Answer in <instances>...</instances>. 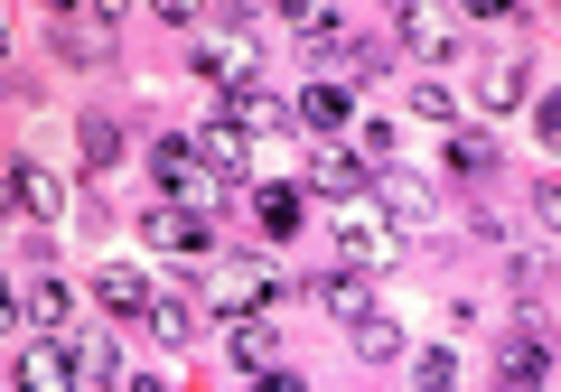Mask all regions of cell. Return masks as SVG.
<instances>
[{"instance_id":"24","label":"cell","mask_w":561,"mask_h":392,"mask_svg":"<svg viewBox=\"0 0 561 392\" xmlns=\"http://www.w3.org/2000/svg\"><path fill=\"white\" fill-rule=\"evenodd\" d=\"M346 346H356L365 365H393V355H402V327H393V318H383V309H365L356 327H346Z\"/></svg>"},{"instance_id":"4","label":"cell","mask_w":561,"mask_h":392,"mask_svg":"<svg viewBox=\"0 0 561 392\" xmlns=\"http://www.w3.org/2000/svg\"><path fill=\"white\" fill-rule=\"evenodd\" d=\"M206 299H216L225 318H272V309H280V280L262 272V262H216V280H206Z\"/></svg>"},{"instance_id":"31","label":"cell","mask_w":561,"mask_h":392,"mask_svg":"<svg viewBox=\"0 0 561 392\" xmlns=\"http://www.w3.org/2000/svg\"><path fill=\"white\" fill-rule=\"evenodd\" d=\"M253 392H309V383H300L290 365H272V373H253Z\"/></svg>"},{"instance_id":"3","label":"cell","mask_w":561,"mask_h":392,"mask_svg":"<svg viewBox=\"0 0 561 392\" xmlns=\"http://www.w3.org/2000/svg\"><path fill=\"white\" fill-rule=\"evenodd\" d=\"M365 196H375V216L393 224V234H421V224L440 216V187H431L421 169H375V187H365Z\"/></svg>"},{"instance_id":"2","label":"cell","mask_w":561,"mask_h":392,"mask_svg":"<svg viewBox=\"0 0 561 392\" xmlns=\"http://www.w3.org/2000/svg\"><path fill=\"white\" fill-rule=\"evenodd\" d=\"M0 206H10L28 234H47V224L66 216V177L38 169V159H10V169H0Z\"/></svg>"},{"instance_id":"1","label":"cell","mask_w":561,"mask_h":392,"mask_svg":"<svg viewBox=\"0 0 561 392\" xmlns=\"http://www.w3.org/2000/svg\"><path fill=\"white\" fill-rule=\"evenodd\" d=\"M328 234H337L346 272H393L402 262V234L375 216V196H337V206H328Z\"/></svg>"},{"instance_id":"33","label":"cell","mask_w":561,"mask_h":392,"mask_svg":"<svg viewBox=\"0 0 561 392\" xmlns=\"http://www.w3.org/2000/svg\"><path fill=\"white\" fill-rule=\"evenodd\" d=\"M122 392H169V383H150V373H140V383H122Z\"/></svg>"},{"instance_id":"17","label":"cell","mask_w":561,"mask_h":392,"mask_svg":"<svg viewBox=\"0 0 561 392\" xmlns=\"http://www.w3.org/2000/svg\"><path fill=\"white\" fill-rule=\"evenodd\" d=\"M225 355H234L243 373H272V365H280V327H272V318H234V336H225Z\"/></svg>"},{"instance_id":"23","label":"cell","mask_w":561,"mask_h":392,"mask_svg":"<svg viewBox=\"0 0 561 392\" xmlns=\"http://www.w3.org/2000/svg\"><path fill=\"white\" fill-rule=\"evenodd\" d=\"M94 299H103V309H122V318H140V309H150V280H140L131 262H113V272H94Z\"/></svg>"},{"instance_id":"22","label":"cell","mask_w":561,"mask_h":392,"mask_svg":"<svg viewBox=\"0 0 561 392\" xmlns=\"http://www.w3.org/2000/svg\"><path fill=\"white\" fill-rule=\"evenodd\" d=\"M440 169L478 187V177H496V140H486V131H449V159H440Z\"/></svg>"},{"instance_id":"30","label":"cell","mask_w":561,"mask_h":392,"mask_svg":"<svg viewBox=\"0 0 561 392\" xmlns=\"http://www.w3.org/2000/svg\"><path fill=\"white\" fill-rule=\"evenodd\" d=\"M356 150L375 159V169H393V122H356Z\"/></svg>"},{"instance_id":"10","label":"cell","mask_w":561,"mask_h":392,"mask_svg":"<svg viewBox=\"0 0 561 392\" xmlns=\"http://www.w3.org/2000/svg\"><path fill=\"white\" fill-rule=\"evenodd\" d=\"M197 169L216 177V187H243V177H253V140H243L234 122H206L197 131Z\"/></svg>"},{"instance_id":"26","label":"cell","mask_w":561,"mask_h":392,"mask_svg":"<svg viewBox=\"0 0 561 392\" xmlns=\"http://www.w3.org/2000/svg\"><path fill=\"white\" fill-rule=\"evenodd\" d=\"M113 159H122V131H113L103 113H84V177H103Z\"/></svg>"},{"instance_id":"34","label":"cell","mask_w":561,"mask_h":392,"mask_svg":"<svg viewBox=\"0 0 561 392\" xmlns=\"http://www.w3.org/2000/svg\"><path fill=\"white\" fill-rule=\"evenodd\" d=\"M0 57H10V20H0Z\"/></svg>"},{"instance_id":"21","label":"cell","mask_w":561,"mask_h":392,"mask_svg":"<svg viewBox=\"0 0 561 392\" xmlns=\"http://www.w3.org/2000/svg\"><path fill=\"white\" fill-rule=\"evenodd\" d=\"M524 94H534V76H524L515 57H496V66L478 76V103H486V113H524Z\"/></svg>"},{"instance_id":"5","label":"cell","mask_w":561,"mask_h":392,"mask_svg":"<svg viewBox=\"0 0 561 392\" xmlns=\"http://www.w3.org/2000/svg\"><path fill=\"white\" fill-rule=\"evenodd\" d=\"M393 47H412V57L449 66V57H459V10H440V0H412V10H393Z\"/></svg>"},{"instance_id":"19","label":"cell","mask_w":561,"mask_h":392,"mask_svg":"<svg viewBox=\"0 0 561 392\" xmlns=\"http://www.w3.org/2000/svg\"><path fill=\"white\" fill-rule=\"evenodd\" d=\"M309 187H319V196H365V187H375V169L346 159V150H319V159H309Z\"/></svg>"},{"instance_id":"6","label":"cell","mask_w":561,"mask_h":392,"mask_svg":"<svg viewBox=\"0 0 561 392\" xmlns=\"http://www.w3.org/2000/svg\"><path fill=\"white\" fill-rule=\"evenodd\" d=\"M150 177H160V206H206V187H216V177L197 169V140H150Z\"/></svg>"},{"instance_id":"35","label":"cell","mask_w":561,"mask_h":392,"mask_svg":"<svg viewBox=\"0 0 561 392\" xmlns=\"http://www.w3.org/2000/svg\"><path fill=\"white\" fill-rule=\"evenodd\" d=\"M542 392H552V383H542Z\"/></svg>"},{"instance_id":"16","label":"cell","mask_w":561,"mask_h":392,"mask_svg":"<svg viewBox=\"0 0 561 392\" xmlns=\"http://www.w3.org/2000/svg\"><path fill=\"white\" fill-rule=\"evenodd\" d=\"M66 365H76V392H113L122 383V355H113V336H103V327H84L76 346H66Z\"/></svg>"},{"instance_id":"8","label":"cell","mask_w":561,"mask_h":392,"mask_svg":"<svg viewBox=\"0 0 561 392\" xmlns=\"http://www.w3.org/2000/svg\"><path fill=\"white\" fill-rule=\"evenodd\" d=\"M140 234L160 243V253H179V262H206L216 216H206V206H150V216H140Z\"/></svg>"},{"instance_id":"32","label":"cell","mask_w":561,"mask_h":392,"mask_svg":"<svg viewBox=\"0 0 561 392\" xmlns=\"http://www.w3.org/2000/svg\"><path fill=\"white\" fill-rule=\"evenodd\" d=\"M10 318H20V299H10V280H0V327H10Z\"/></svg>"},{"instance_id":"25","label":"cell","mask_w":561,"mask_h":392,"mask_svg":"<svg viewBox=\"0 0 561 392\" xmlns=\"http://www.w3.org/2000/svg\"><path fill=\"white\" fill-rule=\"evenodd\" d=\"M20 309L38 318V327H66V318H76V290H66V280H38V290H28Z\"/></svg>"},{"instance_id":"11","label":"cell","mask_w":561,"mask_h":392,"mask_svg":"<svg viewBox=\"0 0 561 392\" xmlns=\"http://www.w3.org/2000/svg\"><path fill=\"white\" fill-rule=\"evenodd\" d=\"M290 122H300V131H346V122H356V84H346V76H319L300 103H290Z\"/></svg>"},{"instance_id":"12","label":"cell","mask_w":561,"mask_h":392,"mask_svg":"<svg viewBox=\"0 0 561 392\" xmlns=\"http://www.w3.org/2000/svg\"><path fill=\"white\" fill-rule=\"evenodd\" d=\"M496 383H505V392H542V383H552V336H542V327L505 336V365H496Z\"/></svg>"},{"instance_id":"20","label":"cell","mask_w":561,"mask_h":392,"mask_svg":"<svg viewBox=\"0 0 561 392\" xmlns=\"http://www.w3.org/2000/svg\"><path fill=\"white\" fill-rule=\"evenodd\" d=\"M253 216H262V234H272V243H290V234L309 224V196H300V187H262Z\"/></svg>"},{"instance_id":"9","label":"cell","mask_w":561,"mask_h":392,"mask_svg":"<svg viewBox=\"0 0 561 392\" xmlns=\"http://www.w3.org/2000/svg\"><path fill=\"white\" fill-rule=\"evenodd\" d=\"M216 122H234L243 140H280V131H300V122H290V103L262 94V84H243V94H216Z\"/></svg>"},{"instance_id":"7","label":"cell","mask_w":561,"mask_h":392,"mask_svg":"<svg viewBox=\"0 0 561 392\" xmlns=\"http://www.w3.org/2000/svg\"><path fill=\"white\" fill-rule=\"evenodd\" d=\"M113 20H122V10H57L47 47H57L66 66H103V57H113Z\"/></svg>"},{"instance_id":"13","label":"cell","mask_w":561,"mask_h":392,"mask_svg":"<svg viewBox=\"0 0 561 392\" xmlns=\"http://www.w3.org/2000/svg\"><path fill=\"white\" fill-rule=\"evenodd\" d=\"M197 76H206V84H225V94H243V84H253V38H243V28H225V38H197Z\"/></svg>"},{"instance_id":"14","label":"cell","mask_w":561,"mask_h":392,"mask_svg":"<svg viewBox=\"0 0 561 392\" xmlns=\"http://www.w3.org/2000/svg\"><path fill=\"white\" fill-rule=\"evenodd\" d=\"M10 383H20V392H76V365H66L57 336H38V346L10 355Z\"/></svg>"},{"instance_id":"15","label":"cell","mask_w":561,"mask_h":392,"mask_svg":"<svg viewBox=\"0 0 561 392\" xmlns=\"http://www.w3.org/2000/svg\"><path fill=\"white\" fill-rule=\"evenodd\" d=\"M140 327L160 336V346H197L206 309H197V299H179V290H150V309H140Z\"/></svg>"},{"instance_id":"29","label":"cell","mask_w":561,"mask_h":392,"mask_svg":"<svg viewBox=\"0 0 561 392\" xmlns=\"http://www.w3.org/2000/svg\"><path fill=\"white\" fill-rule=\"evenodd\" d=\"M412 392H459V373H449V355H440V346L412 355Z\"/></svg>"},{"instance_id":"18","label":"cell","mask_w":561,"mask_h":392,"mask_svg":"<svg viewBox=\"0 0 561 392\" xmlns=\"http://www.w3.org/2000/svg\"><path fill=\"white\" fill-rule=\"evenodd\" d=\"M309 299H319L328 318H346V327H356V318L375 309V290H365V272H319V280H309Z\"/></svg>"},{"instance_id":"28","label":"cell","mask_w":561,"mask_h":392,"mask_svg":"<svg viewBox=\"0 0 561 392\" xmlns=\"http://www.w3.org/2000/svg\"><path fill=\"white\" fill-rule=\"evenodd\" d=\"M542 280H552V253L524 243V253H515V299H542Z\"/></svg>"},{"instance_id":"27","label":"cell","mask_w":561,"mask_h":392,"mask_svg":"<svg viewBox=\"0 0 561 392\" xmlns=\"http://www.w3.org/2000/svg\"><path fill=\"white\" fill-rule=\"evenodd\" d=\"M412 113H421V122H440V131H459V94H449L440 76H431V84L412 94Z\"/></svg>"}]
</instances>
